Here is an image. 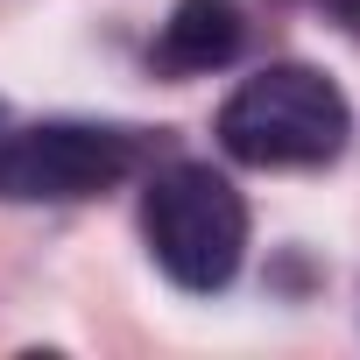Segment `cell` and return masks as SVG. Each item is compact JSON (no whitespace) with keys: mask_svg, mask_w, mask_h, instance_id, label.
I'll list each match as a JSON object with an SVG mask.
<instances>
[{"mask_svg":"<svg viewBox=\"0 0 360 360\" xmlns=\"http://www.w3.org/2000/svg\"><path fill=\"white\" fill-rule=\"evenodd\" d=\"M318 8H325V22H339V29L360 43V0H318Z\"/></svg>","mask_w":360,"mask_h":360,"instance_id":"obj_5","label":"cell"},{"mask_svg":"<svg viewBox=\"0 0 360 360\" xmlns=\"http://www.w3.org/2000/svg\"><path fill=\"white\" fill-rule=\"evenodd\" d=\"M141 162V141L127 127L99 120H43L0 141V198L15 205H71L99 198Z\"/></svg>","mask_w":360,"mask_h":360,"instance_id":"obj_3","label":"cell"},{"mask_svg":"<svg viewBox=\"0 0 360 360\" xmlns=\"http://www.w3.org/2000/svg\"><path fill=\"white\" fill-rule=\"evenodd\" d=\"M141 233L176 290H226L248 255V205L212 162H169L141 191Z\"/></svg>","mask_w":360,"mask_h":360,"instance_id":"obj_2","label":"cell"},{"mask_svg":"<svg viewBox=\"0 0 360 360\" xmlns=\"http://www.w3.org/2000/svg\"><path fill=\"white\" fill-rule=\"evenodd\" d=\"M248 43V8L240 0H176L162 36H155V64L176 78H205L219 64H233Z\"/></svg>","mask_w":360,"mask_h":360,"instance_id":"obj_4","label":"cell"},{"mask_svg":"<svg viewBox=\"0 0 360 360\" xmlns=\"http://www.w3.org/2000/svg\"><path fill=\"white\" fill-rule=\"evenodd\" d=\"M353 106L311 64H269L219 106V148L255 169H318L346 148Z\"/></svg>","mask_w":360,"mask_h":360,"instance_id":"obj_1","label":"cell"}]
</instances>
